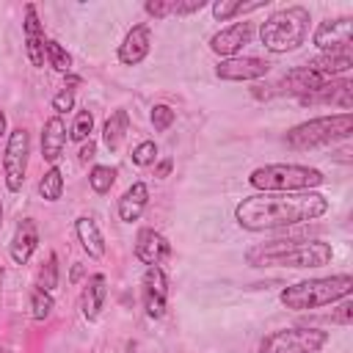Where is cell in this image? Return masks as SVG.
Segmentation results:
<instances>
[{
	"mask_svg": "<svg viewBox=\"0 0 353 353\" xmlns=\"http://www.w3.org/2000/svg\"><path fill=\"white\" fill-rule=\"evenodd\" d=\"M328 199L317 190L298 193H254L237 201L234 221L245 232H276L317 221L328 212Z\"/></svg>",
	"mask_w": 353,
	"mask_h": 353,
	"instance_id": "obj_1",
	"label": "cell"
},
{
	"mask_svg": "<svg viewBox=\"0 0 353 353\" xmlns=\"http://www.w3.org/2000/svg\"><path fill=\"white\" fill-rule=\"evenodd\" d=\"M331 259L334 248L323 240H270L245 251V262L254 268H323Z\"/></svg>",
	"mask_w": 353,
	"mask_h": 353,
	"instance_id": "obj_2",
	"label": "cell"
},
{
	"mask_svg": "<svg viewBox=\"0 0 353 353\" xmlns=\"http://www.w3.org/2000/svg\"><path fill=\"white\" fill-rule=\"evenodd\" d=\"M353 292V276L350 273H336V276H320V279H306L295 281L281 290L279 301L287 309L295 312H309V309H323L331 303H339L350 298Z\"/></svg>",
	"mask_w": 353,
	"mask_h": 353,
	"instance_id": "obj_3",
	"label": "cell"
},
{
	"mask_svg": "<svg viewBox=\"0 0 353 353\" xmlns=\"http://www.w3.org/2000/svg\"><path fill=\"white\" fill-rule=\"evenodd\" d=\"M309 22H312V14H309L306 6L279 8V11L268 14L265 22L259 25V41H262L265 50H270L276 55L292 52L306 41Z\"/></svg>",
	"mask_w": 353,
	"mask_h": 353,
	"instance_id": "obj_4",
	"label": "cell"
},
{
	"mask_svg": "<svg viewBox=\"0 0 353 353\" xmlns=\"http://www.w3.org/2000/svg\"><path fill=\"white\" fill-rule=\"evenodd\" d=\"M325 182L323 171L301 163H268L248 174V185L256 193H298L314 190Z\"/></svg>",
	"mask_w": 353,
	"mask_h": 353,
	"instance_id": "obj_5",
	"label": "cell"
},
{
	"mask_svg": "<svg viewBox=\"0 0 353 353\" xmlns=\"http://www.w3.org/2000/svg\"><path fill=\"white\" fill-rule=\"evenodd\" d=\"M350 132H353V113H331V116H317L290 127L284 135V143L292 152H306V149L328 146L336 141H347Z\"/></svg>",
	"mask_w": 353,
	"mask_h": 353,
	"instance_id": "obj_6",
	"label": "cell"
},
{
	"mask_svg": "<svg viewBox=\"0 0 353 353\" xmlns=\"http://www.w3.org/2000/svg\"><path fill=\"white\" fill-rule=\"evenodd\" d=\"M328 345V331L292 325L270 331L259 339V353H320Z\"/></svg>",
	"mask_w": 353,
	"mask_h": 353,
	"instance_id": "obj_7",
	"label": "cell"
},
{
	"mask_svg": "<svg viewBox=\"0 0 353 353\" xmlns=\"http://www.w3.org/2000/svg\"><path fill=\"white\" fill-rule=\"evenodd\" d=\"M28 154H30V135L25 127H17L8 132L6 141V152H3V176H6V188L11 193H19L25 185V174H28Z\"/></svg>",
	"mask_w": 353,
	"mask_h": 353,
	"instance_id": "obj_8",
	"label": "cell"
},
{
	"mask_svg": "<svg viewBox=\"0 0 353 353\" xmlns=\"http://www.w3.org/2000/svg\"><path fill=\"white\" fill-rule=\"evenodd\" d=\"M141 301H143V312L152 320H160L168 309V276L160 265L146 268L143 279H141Z\"/></svg>",
	"mask_w": 353,
	"mask_h": 353,
	"instance_id": "obj_9",
	"label": "cell"
},
{
	"mask_svg": "<svg viewBox=\"0 0 353 353\" xmlns=\"http://www.w3.org/2000/svg\"><path fill=\"white\" fill-rule=\"evenodd\" d=\"M353 39V19L350 17H334L314 28L312 44L323 52H350Z\"/></svg>",
	"mask_w": 353,
	"mask_h": 353,
	"instance_id": "obj_10",
	"label": "cell"
},
{
	"mask_svg": "<svg viewBox=\"0 0 353 353\" xmlns=\"http://www.w3.org/2000/svg\"><path fill=\"white\" fill-rule=\"evenodd\" d=\"M270 63L265 58L256 55H234V58H221V63L215 66V74L226 83H248V80H259L268 77Z\"/></svg>",
	"mask_w": 353,
	"mask_h": 353,
	"instance_id": "obj_11",
	"label": "cell"
},
{
	"mask_svg": "<svg viewBox=\"0 0 353 353\" xmlns=\"http://www.w3.org/2000/svg\"><path fill=\"white\" fill-rule=\"evenodd\" d=\"M254 36V22H232L226 28H221L218 33H212L210 39V50L221 58H234Z\"/></svg>",
	"mask_w": 353,
	"mask_h": 353,
	"instance_id": "obj_12",
	"label": "cell"
},
{
	"mask_svg": "<svg viewBox=\"0 0 353 353\" xmlns=\"http://www.w3.org/2000/svg\"><path fill=\"white\" fill-rule=\"evenodd\" d=\"M135 256L138 262H143L146 268L152 265H163L168 256H171V243L152 226H143L138 229L135 234Z\"/></svg>",
	"mask_w": 353,
	"mask_h": 353,
	"instance_id": "obj_13",
	"label": "cell"
},
{
	"mask_svg": "<svg viewBox=\"0 0 353 353\" xmlns=\"http://www.w3.org/2000/svg\"><path fill=\"white\" fill-rule=\"evenodd\" d=\"M152 50V28L146 22H138L127 30V36L119 44V61L124 66H138Z\"/></svg>",
	"mask_w": 353,
	"mask_h": 353,
	"instance_id": "obj_14",
	"label": "cell"
},
{
	"mask_svg": "<svg viewBox=\"0 0 353 353\" xmlns=\"http://www.w3.org/2000/svg\"><path fill=\"white\" fill-rule=\"evenodd\" d=\"M36 248H39V226L33 218H22L8 243V256L14 265H28L30 256L36 254Z\"/></svg>",
	"mask_w": 353,
	"mask_h": 353,
	"instance_id": "obj_15",
	"label": "cell"
},
{
	"mask_svg": "<svg viewBox=\"0 0 353 353\" xmlns=\"http://www.w3.org/2000/svg\"><path fill=\"white\" fill-rule=\"evenodd\" d=\"M66 132L69 130H66L63 116H50L44 121V127H41V160L44 163L55 165L63 157V149H66V141H69Z\"/></svg>",
	"mask_w": 353,
	"mask_h": 353,
	"instance_id": "obj_16",
	"label": "cell"
},
{
	"mask_svg": "<svg viewBox=\"0 0 353 353\" xmlns=\"http://www.w3.org/2000/svg\"><path fill=\"white\" fill-rule=\"evenodd\" d=\"M323 83H328L325 77H320L317 72H312V69H306V66H295V69H290L276 85H270V88H276V94H295L298 99H303L306 94H312V91H317Z\"/></svg>",
	"mask_w": 353,
	"mask_h": 353,
	"instance_id": "obj_17",
	"label": "cell"
},
{
	"mask_svg": "<svg viewBox=\"0 0 353 353\" xmlns=\"http://www.w3.org/2000/svg\"><path fill=\"white\" fill-rule=\"evenodd\" d=\"M350 91H353V83H350L347 77H339V80L334 77V80L323 83L317 91L306 94L301 102H303V105L331 102V105H339V108H342V113H350V108H353V102H350Z\"/></svg>",
	"mask_w": 353,
	"mask_h": 353,
	"instance_id": "obj_18",
	"label": "cell"
},
{
	"mask_svg": "<svg viewBox=\"0 0 353 353\" xmlns=\"http://www.w3.org/2000/svg\"><path fill=\"white\" fill-rule=\"evenodd\" d=\"M105 298H108V276L105 273L88 276L85 284H83V292H80V312L88 323H94L102 314Z\"/></svg>",
	"mask_w": 353,
	"mask_h": 353,
	"instance_id": "obj_19",
	"label": "cell"
},
{
	"mask_svg": "<svg viewBox=\"0 0 353 353\" xmlns=\"http://www.w3.org/2000/svg\"><path fill=\"white\" fill-rule=\"evenodd\" d=\"M74 234H77V243L83 245V251L91 256V259H102L108 245H105V234L99 229V223L91 218V215H80L74 221Z\"/></svg>",
	"mask_w": 353,
	"mask_h": 353,
	"instance_id": "obj_20",
	"label": "cell"
},
{
	"mask_svg": "<svg viewBox=\"0 0 353 353\" xmlns=\"http://www.w3.org/2000/svg\"><path fill=\"white\" fill-rule=\"evenodd\" d=\"M146 204H149V188H146V182H132V185L121 193L116 210H119V218H121L124 223H135V221L143 215Z\"/></svg>",
	"mask_w": 353,
	"mask_h": 353,
	"instance_id": "obj_21",
	"label": "cell"
},
{
	"mask_svg": "<svg viewBox=\"0 0 353 353\" xmlns=\"http://www.w3.org/2000/svg\"><path fill=\"white\" fill-rule=\"evenodd\" d=\"M350 66H353V52H320L306 63V69L317 72L325 80H334L336 74L350 72Z\"/></svg>",
	"mask_w": 353,
	"mask_h": 353,
	"instance_id": "obj_22",
	"label": "cell"
},
{
	"mask_svg": "<svg viewBox=\"0 0 353 353\" xmlns=\"http://www.w3.org/2000/svg\"><path fill=\"white\" fill-rule=\"evenodd\" d=\"M127 130H130V113L124 108H116L105 119V124H102V143H105V149L108 152H119V146L127 138Z\"/></svg>",
	"mask_w": 353,
	"mask_h": 353,
	"instance_id": "obj_23",
	"label": "cell"
},
{
	"mask_svg": "<svg viewBox=\"0 0 353 353\" xmlns=\"http://www.w3.org/2000/svg\"><path fill=\"white\" fill-rule=\"evenodd\" d=\"M268 0H251V3H243V0H218L212 3V17L218 22H229L234 17H245V14H254L259 8H265Z\"/></svg>",
	"mask_w": 353,
	"mask_h": 353,
	"instance_id": "obj_24",
	"label": "cell"
},
{
	"mask_svg": "<svg viewBox=\"0 0 353 353\" xmlns=\"http://www.w3.org/2000/svg\"><path fill=\"white\" fill-rule=\"evenodd\" d=\"M39 196L44 201H58L63 196V174L58 165H50L39 179Z\"/></svg>",
	"mask_w": 353,
	"mask_h": 353,
	"instance_id": "obj_25",
	"label": "cell"
},
{
	"mask_svg": "<svg viewBox=\"0 0 353 353\" xmlns=\"http://www.w3.org/2000/svg\"><path fill=\"white\" fill-rule=\"evenodd\" d=\"M44 58H47V63H50L58 74H69V72H72V55H69L66 47H61L55 39H44Z\"/></svg>",
	"mask_w": 353,
	"mask_h": 353,
	"instance_id": "obj_26",
	"label": "cell"
},
{
	"mask_svg": "<svg viewBox=\"0 0 353 353\" xmlns=\"http://www.w3.org/2000/svg\"><path fill=\"white\" fill-rule=\"evenodd\" d=\"M36 287L44 292H52L58 287V254L50 251L47 259L41 262V268L36 270Z\"/></svg>",
	"mask_w": 353,
	"mask_h": 353,
	"instance_id": "obj_27",
	"label": "cell"
},
{
	"mask_svg": "<svg viewBox=\"0 0 353 353\" xmlns=\"http://www.w3.org/2000/svg\"><path fill=\"white\" fill-rule=\"evenodd\" d=\"M52 309H55L52 292H44V290L33 287V292H30V317H33L36 323H44V320L52 314Z\"/></svg>",
	"mask_w": 353,
	"mask_h": 353,
	"instance_id": "obj_28",
	"label": "cell"
},
{
	"mask_svg": "<svg viewBox=\"0 0 353 353\" xmlns=\"http://www.w3.org/2000/svg\"><path fill=\"white\" fill-rule=\"evenodd\" d=\"M113 182H116V168H110V165H94V168L88 171V185H91V190L99 193V196L110 193Z\"/></svg>",
	"mask_w": 353,
	"mask_h": 353,
	"instance_id": "obj_29",
	"label": "cell"
},
{
	"mask_svg": "<svg viewBox=\"0 0 353 353\" xmlns=\"http://www.w3.org/2000/svg\"><path fill=\"white\" fill-rule=\"evenodd\" d=\"M94 132V113L91 110H77L72 127H69V141H77V143H85Z\"/></svg>",
	"mask_w": 353,
	"mask_h": 353,
	"instance_id": "obj_30",
	"label": "cell"
},
{
	"mask_svg": "<svg viewBox=\"0 0 353 353\" xmlns=\"http://www.w3.org/2000/svg\"><path fill=\"white\" fill-rule=\"evenodd\" d=\"M154 157H157V143H154V141H141V143L130 152V160H132V165H138V168L154 165Z\"/></svg>",
	"mask_w": 353,
	"mask_h": 353,
	"instance_id": "obj_31",
	"label": "cell"
},
{
	"mask_svg": "<svg viewBox=\"0 0 353 353\" xmlns=\"http://www.w3.org/2000/svg\"><path fill=\"white\" fill-rule=\"evenodd\" d=\"M152 127H154V132H165L174 121H176V110L171 108V105H154L152 108Z\"/></svg>",
	"mask_w": 353,
	"mask_h": 353,
	"instance_id": "obj_32",
	"label": "cell"
},
{
	"mask_svg": "<svg viewBox=\"0 0 353 353\" xmlns=\"http://www.w3.org/2000/svg\"><path fill=\"white\" fill-rule=\"evenodd\" d=\"M22 30H25V39L28 36H44V25L39 19V11L33 3L25 6V22H22Z\"/></svg>",
	"mask_w": 353,
	"mask_h": 353,
	"instance_id": "obj_33",
	"label": "cell"
},
{
	"mask_svg": "<svg viewBox=\"0 0 353 353\" xmlns=\"http://www.w3.org/2000/svg\"><path fill=\"white\" fill-rule=\"evenodd\" d=\"M25 52H28V61L33 66H44V36H28L25 39Z\"/></svg>",
	"mask_w": 353,
	"mask_h": 353,
	"instance_id": "obj_34",
	"label": "cell"
},
{
	"mask_svg": "<svg viewBox=\"0 0 353 353\" xmlns=\"http://www.w3.org/2000/svg\"><path fill=\"white\" fill-rule=\"evenodd\" d=\"M207 6V0H171V14L176 17H188V14H196Z\"/></svg>",
	"mask_w": 353,
	"mask_h": 353,
	"instance_id": "obj_35",
	"label": "cell"
},
{
	"mask_svg": "<svg viewBox=\"0 0 353 353\" xmlns=\"http://www.w3.org/2000/svg\"><path fill=\"white\" fill-rule=\"evenodd\" d=\"M72 108H74V91L61 88V91L52 97V110H55V116H63V113L72 110Z\"/></svg>",
	"mask_w": 353,
	"mask_h": 353,
	"instance_id": "obj_36",
	"label": "cell"
},
{
	"mask_svg": "<svg viewBox=\"0 0 353 353\" xmlns=\"http://www.w3.org/2000/svg\"><path fill=\"white\" fill-rule=\"evenodd\" d=\"M331 323H336V325H350V323H353V301H350V298H345V301L331 312Z\"/></svg>",
	"mask_w": 353,
	"mask_h": 353,
	"instance_id": "obj_37",
	"label": "cell"
},
{
	"mask_svg": "<svg viewBox=\"0 0 353 353\" xmlns=\"http://www.w3.org/2000/svg\"><path fill=\"white\" fill-rule=\"evenodd\" d=\"M143 11L154 19H165V17H171V0H146Z\"/></svg>",
	"mask_w": 353,
	"mask_h": 353,
	"instance_id": "obj_38",
	"label": "cell"
},
{
	"mask_svg": "<svg viewBox=\"0 0 353 353\" xmlns=\"http://www.w3.org/2000/svg\"><path fill=\"white\" fill-rule=\"evenodd\" d=\"M94 154H97V143L88 138V141L80 146V163H91V160H94Z\"/></svg>",
	"mask_w": 353,
	"mask_h": 353,
	"instance_id": "obj_39",
	"label": "cell"
},
{
	"mask_svg": "<svg viewBox=\"0 0 353 353\" xmlns=\"http://www.w3.org/2000/svg\"><path fill=\"white\" fill-rule=\"evenodd\" d=\"M171 168H174V160H171V157H163V160L154 165V176H157V179H165V176L171 174Z\"/></svg>",
	"mask_w": 353,
	"mask_h": 353,
	"instance_id": "obj_40",
	"label": "cell"
},
{
	"mask_svg": "<svg viewBox=\"0 0 353 353\" xmlns=\"http://www.w3.org/2000/svg\"><path fill=\"white\" fill-rule=\"evenodd\" d=\"M83 270H85V268H83L80 262H74V268H72V276H69V281H72V284H77V281H80V276H83Z\"/></svg>",
	"mask_w": 353,
	"mask_h": 353,
	"instance_id": "obj_41",
	"label": "cell"
},
{
	"mask_svg": "<svg viewBox=\"0 0 353 353\" xmlns=\"http://www.w3.org/2000/svg\"><path fill=\"white\" fill-rule=\"evenodd\" d=\"M3 135H6V113L0 110V138H3Z\"/></svg>",
	"mask_w": 353,
	"mask_h": 353,
	"instance_id": "obj_42",
	"label": "cell"
},
{
	"mask_svg": "<svg viewBox=\"0 0 353 353\" xmlns=\"http://www.w3.org/2000/svg\"><path fill=\"white\" fill-rule=\"evenodd\" d=\"M3 279H6V270H3V265H0V295H3Z\"/></svg>",
	"mask_w": 353,
	"mask_h": 353,
	"instance_id": "obj_43",
	"label": "cell"
},
{
	"mask_svg": "<svg viewBox=\"0 0 353 353\" xmlns=\"http://www.w3.org/2000/svg\"><path fill=\"white\" fill-rule=\"evenodd\" d=\"M0 229H3V201H0Z\"/></svg>",
	"mask_w": 353,
	"mask_h": 353,
	"instance_id": "obj_44",
	"label": "cell"
},
{
	"mask_svg": "<svg viewBox=\"0 0 353 353\" xmlns=\"http://www.w3.org/2000/svg\"><path fill=\"white\" fill-rule=\"evenodd\" d=\"M0 353H8V350H0Z\"/></svg>",
	"mask_w": 353,
	"mask_h": 353,
	"instance_id": "obj_45",
	"label": "cell"
},
{
	"mask_svg": "<svg viewBox=\"0 0 353 353\" xmlns=\"http://www.w3.org/2000/svg\"><path fill=\"white\" fill-rule=\"evenodd\" d=\"M8 353H11V350H8Z\"/></svg>",
	"mask_w": 353,
	"mask_h": 353,
	"instance_id": "obj_46",
	"label": "cell"
}]
</instances>
